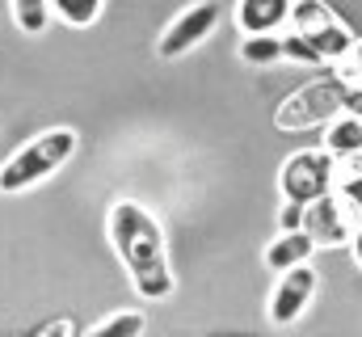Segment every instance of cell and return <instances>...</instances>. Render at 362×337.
<instances>
[{
	"instance_id": "1",
	"label": "cell",
	"mask_w": 362,
	"mask_h": 337,
	"mask_svg": "<svg viewBox=\"0 0 362 337\" xmlns=\"http://www.w3.org/2000/svg\"><path fill=\"white\" fill-rule=\"evenodd\" d=\"M105 232L110 245L118 253V261L127 265V278L135 287L139 299L156 304L173 295V270H169V253H165V228L156 224L152 211H144L131 198H118L105 215Z\"/></svg>"
},
{
	"instance_id": "2",
	"label": "cell",
	"mask_w": 362,
	"mask_h": 337,
	"mask_svg": "<svg viewBox=\"0 0 362 337\" xmlns=\"http://www.w3.org/2000/svg\"><path fill=\"white\" fill-rule=\"evenodd\" d=\"M362 177V156H329L320 148H303V152H291L282 168H278V190L286 202L295 207H308L325 194H337L346 190L350 181Z\"/></svg>"
},
{
	"instance_id": "3",
	"label": "cell",
	"mask_w": 362,
	"mask_h": 337,
	"mask_svg": "<svg viewBox=\"0 0 362 337\" xmlns=\"http://www.w3.org/2000/svg\"><path fill=\"white\" fill-rule=\"evenodd\" d=\"M76 131L72 127H51L34 139H25L4 165H0V194H25L42 181H51L59 168L76 156Z\"/></svg>"
},
{
	"instance_id": "4",
	"label": "cell",
	"mask_w": 362,
	"mask_h": 337,
	"mask_svg": "<svg viewBox=\"0 0 362 337\" xmlns=\"http://www.w3.org/2000/svg\"><path fill=\"white\" fill-rule=\"evenodd\" d=\"M346 97H350V88L337 81V76L312 81V84H303V88H295L286 101H278V110H274V127H278V131L329 127L333 118L346 114Z\"/></svg>"
},
{
	"instance_id": "5",
	"label": "cell",
	"mask_w": 362,
	"mask_h": 337,
	"mask_svg": "<svg viewBox=\"0 0 362 337\" xmlns=\"http://www.w3.org/2000/svg\"><path fill=\"white\" fill-rule=\"evenodd\" d=\"M316 249H341L354 245V236L362 232V202H354L346 190L325 194L316 202L303 207V228H299Z\"/></svg>"
},
{
	"instance_id": "6",
	"label": "cell",
	"mask_w": 362,
	"mask_h": 337,
	"mask_svg": "<svg viewBox=\"0 0 362 337\" xmlns=\"http://www.w3.org/2000/svg\"><path fill=\"white\" fill-rule=\"evenodd\" d=\"M291 25H295V34L316 51L320 64H341V59L354 51L350 25H346L325 0H299V4H291Z\"/></svg>"
},
{
	"instance_id": "7",
	"label": "cell",
	"mask_w": 362,
	"mask_h": 337,
	"mask_svg": "<svg viewBox=\"0 0 362 337\" xmlns=\"http://www.w3.org/2000/svg\"><path fill=\"white\" fill-rule=\"evenodd\" d=\"M219 17H223V4L219 0H198L189 8H181L177 17L165 25V34L156 38V55L160 59H181L185 51H194L219 25Z\"/></svg>"
},
{
	"instance_id": "8",
	"label": "cell",
	"mask_w": 362,
	"mask_h": 337,
	"mask_svg": "<svg viewBox=\"0 0 362 337\" xmlns=\"http://www.w3.org/2000/svg\"><path fill=\"white\" fill-rule=\"evenodd\" d=\"M316 287H320V278H316V270H312V265H295V270L278 274V287L270 291V321L278 325V329L295 325V321L308 312V304H312Z\"/></svg>"
},
{
	"instance_id": "9",
	"label": "cell",
	"mask_w": 362,
	"mask_h": 337,
	"mask_svg": "<svg viewBox=\"0 0 362 337\" xmlns=\"http://www.w3.org/2000/svg\"><path fill=\"white\" fill-rule=\"evenodd\" d=\"M282 21H291V4L286 0H240L236 4V25L245 30V38L274 34Z\"/></svg>"
},
{
	"instance_id": "10",
	"label": "cell",
	"mask_w": 362,
	"mask_h": 337,
	"mask_svg": "<svg viewBox=\"0 0 362 337\" xmlns=\"http://www.w3.org/2000/svg\"><path fill=\"white\" fill-rule=\"evenodd\" d=\"M312 253H316V245L303 232H282V236H274L270 245H266V265L278 270V274H286L295 265H308Z\"/></svg>"
},
{
	"instance_id": "11",
	"label": "cell",
	"mask_w": 362,
	"mask_h": 337,
	"mask_svg": "<svg viewBox=\"0 0 362 337\" xmlns=\"http://www.w3.org/2000/svg\"><path fill=\"white\" fill-rule=\"evenodd\" d=\"M320 152H329V156H362V118H350V114L333 118L325 127Z\"/></svg>"
},
{
	"instance_id": "12",
	"label": "cell",
	"mask_w": 362,
	"mask_h": 337,
	"mask_svg": "<svg viewBox=\"0 0 362 337\" xmlns=\"http://www.w3.org/2000/svg\"><path fill=\"white\" fill-rule=\"evenodd\" d=\"M240 59L249 68H270L282 59V38L278 34H257V38H245L240 42Z\"/></svg>"
},
{
	"instance_id": "13",
	"label": "cell",
	"mask_w": 362,
	"mask_h": 337,
	"mask_svg": "<svg viewBox=\"0 0 362 337\" xmlns=\"http://www.w3.org/2000/svg\"><path fill=\"white\" fill-rule=\"evenodd\" d=\"M144 312H135V308H127V312H114V316H105L101 325H93L89 333L81 337H139L144 333Z\"/></svg>"
},
{
	"instance_id": "14",
	"label": "cell",
	"mask_w": 362,
	"mask_h": 337,
	"mask_svg": "<svg viewBox=\"0 0 362 337\" xmlns=\"http://www.w3.org/2000/svg\"><path fill=\"white\" fill-rule=\"evenodd\" d=\"M13 21L25 34H42L47 21H51V4H42V0H13Z\"/></svg>"
},
{
	"instance_id": "15",
	"label": "cell",
	"mask_w": 362,
	"mask_h": 337,
	"mask_svg": "<svg viewBox=\"0 0 362 337\" xmlns=\"http://www.w3.org/2000/svg\"><path fill=\"white\" fill-rule=\"evenodd\" d=\"M51 13L68 25H93L101 17V0H55Z\"/></svg>"
},
{
	"instance_id": "16",
	"label": "cell",
	"mask_w": 362,
	"mask_h": 337,
	"mask_svg": "<svg viewBox=\"0 0 362 337\" xmlns=\"http://www.w3.org/2000/svg\"><path fill=\"white\" fill-rule=\"evenodd\" d=\"M333 76L346 84V88H362V38L354 42V51L337 64V72H333Z\"/></svg>"
},
{
	"instance_id": "17",
	"label": "cell",
	"mask_w": 362,
	"mask_h": 337,
	"mask_svg": "<svg viewBox=\"0 0 362 337\" xmlns=\"http://www.w3.org/2000/svg\"><path fill=\"white\" fill-rule=\"evenodd\" d=\"M282 59H291V64H320L316 51H312L299 34H282Z\"/></svg>"
},
{
	"instance_id": "18",
	"label": "cell",
	"mask_w": 362,
	"mask_h": 337,
	"mask_svg": "<svg viewBox=\"0 0 362 337\" xmlns=\"http://www.w3.org/2000/svg\"><path fill=\"white\" fill-rule=\"evenodd\" d=\"M278 228H282V232H299V228H303V207L286 202V207H282V215H278Z\"/></svg>"
},
{
	"instance_id": "19",
	"label": "cell",
	"mask_w": 362,
	"mask_h": 337,
	"mask_svg": "<svg viewBox=\"0 0 362 337\" xmlns=\"http://www.w3.org/2000/svg\"><path fill=\"white\" fill-rule=\"evenodd\" d=\"M38 337H76V333H72V321H51Z\"/></svg>"
},
{
	"instance_id": "20",
	"label": "cell",
	"mask_w": 362,
	"mask_h": 337,
	"mask_svg": "<svg viewBox=\"0 0 362 337\" xmlns=\"http://www.w3.org/2000/svg\"><path fill=\"white\" fill-rule=\"evenodd\" d=\"M346 114H350V118H362V88H350V97H346Z\"/></svg>"
},
{
	"instance_id": "21",
	"label": "cell",
	"mask_w": 362,
	"mask_h": 337,
	"mask_svg": "<svg viewBox=\"0 0 362 337\" xmlns=\"http://www.w3.org/2000/svg\"><path fill=\"white\" fill-rule=\"evenodd\" d=\"M350 249H354V261H358V265H362V232H358V236H354V245H350Z\"/></svg>"
}]
</instances>
